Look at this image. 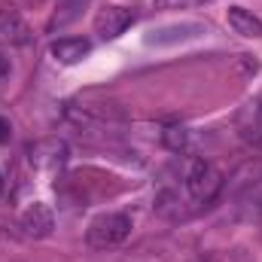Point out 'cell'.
Instances as JSON below:
<instances>
[{"label": "cell", "mask_w": 262, "mask_h": 262, "mask_svg": "<svg viewBox=\"0 0 262 262\" xmlns=\"http://www.w3.org/2000/svg\"><path fill=\"white\" fill-rule=\"evenodd\" d=\"M134 9H125V6H101L95 12V34L101 40H116L134 25Z\"/></svg>", "instance_id": "obj_3"}, {"label": "cell", "mask_w": 262, "mask_h": 262, "mask_svg": "<svg viewBox=\"0 0 262 262\" xmlns=\"http://www.w3.org/2000/svg\"><path fill=\"white\" fill-rule=\"evenodd\" d=\"M0 37L9 40L12 46H28L31 43V31H28L25 18L15 9H0Z\"/></svg>", "instance_id": "obj_7"}, {"label": "cell", "mask_w": 262, "mask_h": 262, "mask_svg": "<svg viewBox=\"0 0 262 262\" xmlns=\"http://www.w3.org/2000/svg\"><path fill=\"white\" fill-rule=\"evenodd\" d=\"M186 3H192V0H152L156 9H177V6H186Z\"/></svg>", "instance_id": "obj_12"}, {"label": "cell", "mask_w": 262, "mask_h": 262, "mask_svg": "<svg viewBox=\"0 0 262 262\" xmlns=\"http://www.w3.org/2000/svg\"><path fill=\"white\" fill-rule=\"evenodd\" d=\"M85 6V0H58V6H55V15L49 18V25H46V31L49 34H55V31H61L67 28L76 15H79V9Z\"/></svg>", "instance_id": "obj_9"}, {"label": "cell", "mask_w": 262, "mask_h": 262, "mask_svg": "<svg viewBox=\"0 0 262 262\" xmlns=\"http://www.w3.org/2000/svg\"><path fill=\"white\" fill-rule=\"evenodd\" d=\"M49 52H52V58H55L58 64L70 67V64H79V61L92 52V43H89L85 37H61V40L52 43Z\"/></svg>", "instance_id": "obj_6"}, {"label": "cell", "mask_w": 262, "mask_h": 262, "mask_svg": "<svg viewBox=\"0 0 262 262\" xmlns=\"http://www.w3.org/2000/svg\"><path fill=\"white\" fill-rule=\"evenodd\" d=\"M162 143L171 152H183L189 146V131L183 128V125H168V128L162 131Z\"/></svg>", "instance_id": "obj_10"}, {"label": "cell", "mask_w": 262, "mask_h": 262, "mask_svg": "<svg viewBox=\"0 0 262 262\" xmlns=\"http://www.w3.org/2000/svg\"><path fill=\"white\" fill-rule=\"evenodd\" d=\"M226 21H229V28L238 34V37H247V40H262V18L253 12V9H247V6H229L226 9Z\"/></svg>", "instance_id": "obj_5"}, {"label": "cell", "mask_w": 262, "mask_h": 262, "mask_svg": "<svg viewBox=\"0 0 262 262\" xmlns=\"http://www.w3.org/2000/svg\"><path fill=\"white\" fill-rule=\"evenodd\" d=\"M223 189V174L216 171V165H210L207 159H192L189 171H186V192L192 201L207 204L213 201L216 192Z\"/></svg>", "instance_id": "obj_2"}, {"label": "cell", "mask_w": 262, "mask_h": 262, "mask_svg": "<svg viewBox=\"0 0 262 262\" xmlns=\"http://www.w3.org/2000/svg\"><path fill=\"white\" fill-rule=\"evenodd\" d=\"M18 223H21L25 235H31V238H46V235H52V229H55V216H52L49 204H43V201H34V204L21 213Z\"/></svg>", "instance_id": "obj_4"}, {"label": "cell", "mask_w": 262, "mask_h": 262, "mask_svg": "<svg viewBox=\"0 0 262 262\" xmlns=\"http://www.w3.org/2000/svg\"><path fill=\"white\" fill-rule=\"evenodd\" d=\"M131 235V216L122 210H110V213H101L89 223L85 229V241L92 250H110V247H119L125 238Z\"/></svg>", "instance_id": "obj_1"}, {"label": "cell", "mask_w": 262, "mask_h": 262, "mask_svg": "<svg viewBox=\"0 0 262 262\" xmlns=\"http://www.w3.org/2000/svg\"><path fill=\"white\" fill-rule=\"evenodd\" d=\"M9 73H12V64H9V58H6V52L0 49V85L9 79Z\"/></svg>", "instance_id": "obj_11"}, {"label": "cell", "mask_w": 262, "mask_h": 262, "mask_svg": "<svg viewBox=\"0 0 262 262\" xmlns=\"http://www.w3.org/2000/svg\"><path fill=\"white\" fill-rule=\"evenodd\" d=\"M0 192H3V174H0Z\"/></svg>", "instance_id": "obj_13"}, {"label": "cell", "mask_w": 262, "mask_h": 262, "mask_svg": "<svg viewBox=\"0 0 262 262\" xmlns=\"http://www.w3.org/2000/svg\"><path fill=\"white\" fill-rule=\"evenodd\" d=\"M198 34H204V25H198V21H189V25H171V28H159V31H152L149 37H146V43H152V46H171V43H177V40H192Z\"/></svg>", "instance_id": "obj_8"}]
</instances>
